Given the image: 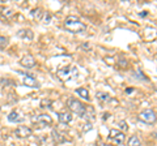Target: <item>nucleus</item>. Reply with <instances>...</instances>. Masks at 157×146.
<instances>
[{
	"label": "nucleus",
	"mask_w": 157,
	"mask_h": 146,
	"mask_svg": "<svg viewBox=\"0 0 157 146\" xmlns=\"http://www.w3.org/2000/svg\"><path fill=\"white\" fill-rule=\"evenodd\" d=\"M119 126H121V128H122V129H123V130H124V132H126V130H127V124L124 123V121H119Z\"/></svg>",
	"instance_id": "a211bd4d"
},
{
	"label": "nucleus",
	"mask_w": 157,
	"mask_h": 146,
	"mask_svg": "<svg viewBox=\"0 0 157 146\" xmlns=\"http://www.w3.org/2000/svg\"><path fill=\"white\" fill-rule=\"evenodd\" d=\"M139 119L145 124H153L157 118H156V114L152 110H144L140 112Z\"/></svg>",
	"instance_id": "39448f33"
},
{
	"label": "nucleus",
	"mask_w": 157,
	"mask_h": 146,
	"mask_svg": "<svg viewBox=\"0 0 157 146\" xmlns=\"http://www.w3.org/2000/svg\"><path fill=\"white\" fill-rule=\"evenodd\" d=\"M32 121H33V124L36 125V128L41 129V128H45L46 125H50L52 123V119H51V116L43 114V115H38V116H33Z\"/></svg>",
	"instance_id": "7ed1b4c3"
},
{
	"label": "nucleus",
	"mask_w": 157,
	"mask_h": 146,
	"mask_svg": "<svg viewBox=\"0 0 157 146\" xmlns=\"http://www.w3.org/2000/svg\"><path fill=\"white\" fill-rule=\"evenodd\" d=\"M88 129H89V130L92 129V124H90V123H86V124H85V128H84V132H86V130H88Z\"/></svg>",
	"instance_id": "6ab92c4d"
},
{
	"label": "nucleus",
	"mask_w": 157,
	"mask_h": 146,
	"mask_svg": "<svg viewBox=\"0 0 157 146\" xmlns=\"http://www.w3.org/2000/svg\"><path fill=\"white\" fill-rule=\"evenodd\" d=\"M22 82H24V85H26L29 87H38L39 86L38 81H36V78L32 77V76H25L24 77V80H22Z\"/></svg>",
	"instance_id": "1a4fd4ad"
},
{
	"label": "nucleus",
	"mask_w": 157,
	"mask_h": 146,
	"mask_svg": "<svg viewBox=\"0 0 157 146\" xmlns=\"http://www.w3.org/2000/svg\"><path fill=\"white\" fill-rule=\"evenodd\" d=\"M64 26L68 31H71L73 34H78V33H84L86 30V26L84 22H81L77 17L75 16H70L67 17V20L64 22Z\"/></svg>",
	"instance_id": "f257e3e1"
},
{
	"label": "nucleus",
	"mask_w": 157,
	"mask_h": 146,
	"mask_svg": "<svg viewBox=\"0 0 157 146\" xmlns=\"http://www.w3.org/2000/svg\"><path fill=\"white\" fill-rule=\"evenodd\" d=\"M42 14H43V12L41 11V9H34V11L32 12V16H33V18L34 20H41L42 18Z\"/></svg>",
	"instance_id": "2eb2a0df"
},
{
	"label": "nucleus",
	"mask_w": 157,
	"mask_h": 146,
	"mask_svg": "<svg viewBox=\"0 0 157 146\" xmlns=\"http://www.w3.org/2000/svg\"><path fill=\"white\" fill-rule=\"evenodd\" d=\"M141 142H140V140L137 136H132V137H130L128 140V142H127V146H140Z\"/></svg>",
	"instance_id": "ddd939ff"
},
{
	"label": "nucleus",
	"mask_w": 157,
	"mask_h": 146,
	"mask_svg": "<svg viewBox=\"0 0 157 146\" xmlns=\"http://www.w3.org/2000/svg\"><path fill=\"white\" fill-rule=\"evenodd\" d=\"M76 93L81 97L82 99L85 100H89V93H88V90L84 89V87H78V89H76Z\"/></svg>",
	"instance_id": "f8f14e48"
},
{
	"label": "nucleus",
	"mask_w": 157,
	"mask_h": 146,
	"mask_svg": "<svg viewBox=\"0 0 157 146\" xmlns=\"http://www.w3.org/2000/svg\"><path fill=\"white\" fill-rule=\"evenodd\" d=\"M20 64H21L22 67L28 68V69H30V68H33L34 65H36V60H34V57L32 55H25L21 59V61H20Z\"/></svg>",
	"instance_id": "0eeeda50"
},
{
	"label": "nucleus",
	"mask_w": 157,
	"mask_h": 146,
	"mask_svg": "<svg viewBox=\"0 0 157 146\" xmlns=\"http://www.w3.org/2000/svg\"><path fill=\"white\" fill-rule=\"evenodd\" d=\"M58 77H59L60 80H63V81L70 80V78H71V69H70L68 67L63 68V69H59V71H58Z\"/></svg>",
	"instance_id": "6e6552de"
},
{
	"label": "nucleus",
	"mask_w": 157,
	"mask_h": 146,
	"mask_svg": "<svg viewBox=\"0 0 157 146\" xmlns=\"http://www.w3.org/2000/svg\"><path fill=\"white\" fill-rule=\"evenodd\" d=\"M8 45V38H6V37H2L0 35V47H6Z\"/></svg>",
	"instance_id": "f3484780"
},
{
	"label": "nucleus",
	"mask_w": 157,
	"mask_h": 146,
	"mask_svg": "<svg viewBox=\"0 0 157 146\" xmlns=\"http://www.w3.org/2000/svg\"><path fill=\"white\" fill-rule=\"evenodd\" d=\"M58 119L62 124H68L72 120V114L71 112H60L58 115Z\"/></svg>",
	"instance_id": "9d476101"
},
{
	"label": "nucleus",
	"mask_w": 157,
	"mask_h": 146,
	"mask_svg": "<svg viewBox=\"0 0 157 146\" xmlns=\"http://www.w3.org/2000/svg\"><path fill=\"white\" fill-rule=\"evenodd\" d=\"M155 137H156V138H157V132H156V133H155Z\"/></svg>",
	"instance_id": "412c9836"
},
{
	"label": "nucleus",
	"mask_w": 157,
	"mask_h": 146,
	"mask_svg": "<svg viewBox=\"0 0 157 146\" xmlns=\"http://www.w3.org/2000/svg\"><path fill=\"white\" fill-rule=\"evenodd\" d=\"M97 98L101 99V100H110L111 97L109 94H106V93H101V91H98V93H97Z\"/></svg>",
	"instance_id": "dca6fc26"
},
{
	"label": "nucleus",
	"mask_w": 157,
	"mask_h": 146,
	"mask_svg": "<svg viewBox=\"0 0 157 146\" xmlns=\"http://www.w3.org/2000/svg\"><path fill=\"white\" fill-rule=\"evenodd\" d=\"M68 107H70V110L72 111L73 114L81 116V118L85 114V106L82 104L81 102H78L77 99H75V98H70V99H68Z\"/></svg>",
	"instance_id": "f03ea898"
},
{
	"label": "nucleus",
	"mask_w": 157,
	"mask_h": 146,
	"mask_svg": "<svg viewBox=\"0 0 157 146\" xmlns=\"http://www.w3.org/2000/svg\"><path fill=\"white\" fill-rule=\"evenodd\" d=\"M8 121H11V123H21V121H24V118L16 111H12L8 115Z\"/></svg>",
	"instance_id": "9b49d317"
},
{
	"label": "nucleus",
	"mask_w": 157,
	"mask_h": 146,
	"mask_svg": "<svg viewBox=\"0 0 157 146\" xmlns=\"http://www.w3.org/2000/svg\"><path fill=\"white\" fill-rule=\"evenodd\" d=\"M109 142L113 146H117V145H122L124 142V133H122L121 130H117V129H111L110 133H109Z\"/></svg>",
	"instance_id": "20e7f679"
},
{
	"label": "nucleus",
	"mask_w": 157,
	"mask_h": 146,
	"mask_svg": "<svg viewBox=\"0 0 157 146\" xmlns=\"http://www.w3.org/2000/svg\"><path fill=\"white\" fill-rule=\"evenodd\" d=\"M98 146H113L111 144H102V142H100L98 144Z\"/></svg>",
	"instance_id": "aec40b11"
},
{
	"label": "nucleus",
	"mask_w": 157,
	"mask_h": 146,
	"mask_svg": "<svg viewBox=\"0 0 157 146\" xmlns=\"http://www.w3.org/2000/svg\"><path fill=\"white\" fill-rule=\"evenodd\" d=\"M32 129L29 128V126H18V128L16 129V132H14V134H16L17 138H26V137H30L32 136Z\"/></svg>",
	"instance_id": "423d86ee"
},
{
	"label": "nucleus",
	"mask_w": 157,
	"mask_h": 146,
	"mask_svg": "<svg viewBox=\"0 0 157 146\" xmlns=\"http://www.w3.org/2000/svg\"><path fill=\"white\" fill-rule=\"evenodd\" d=\"M18 37L20 38H26L28 37V39H33V33H32V30H20Z\"/></svg>",
	"instance_id": "4468645a"
}]
</instances>
